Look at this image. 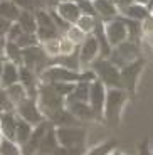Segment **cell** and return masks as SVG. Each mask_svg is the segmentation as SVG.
Wrapping results in <instances>:
<instances>
[{
    "mask_svg": "<svg viewBox=\"0 0 153 155\" xmlns=\"http://www.w3.org/2000/svg\"><path fill=\"white\" fill-rule=\"evenodd\" d=\"M130 94L123 88H113L108 89V98H106V106H104V123L109 128H118L121 123L123 110L126 106Z\"/></svg>",
    "mask_w": 153,
    "mask_h": 155,
    "instance_id": "6da1fadb",
    "label": "cell"
},
{
    "mask_svg": "<svg viewBox=\"0 0 153 155\" xmlns=\"http://www.w3.org/2000/svg\"><path fill=\"white\" fill-rule=\"evenodd\" d=\"M37 103L41 111L44 113L47 120H52L54 116L57 115L59 111L66 108V98L54 89L52 84H46V83H41L39 84V93H37Z\"/></svg>",
    "mask_w": 153,
    "mask_h": 155,
    "instance_id": "7a4b0ae2",
    "label": "cell"
},
{
    "mask_svg": "<svg viewBox=\"0 0 153 155\" xmlns=\"http://www.w3.org/2000/svg\"><path fill=\"white\" fill-rule=\"evenodd\" d=\"M89 69L94 71L98 81H101L108 89L113 88H123V81H121V69H119L116 64L109 61V59L99 58L96 59L91 64Z\"/></svg>",
    "mask_w": 153,
    "mask_h": 155,
    "instance_id": "3957f363",
    "label": "cell"
},
{
    "mask_svg": "<svg viewBox=\"0 0 153 155\" xmlns=\"http://www.w3.org/2000/svg\"><path fill=\"white\" fill-rule=\"evenodd\" d=\"M57 140L61 147L67 150H79V152H88L86 150V140H88V130L84 127H56Z\"/></svg>",
    "mask_w": 153,
    "mask_h": 155,
    "instance_id": "277c9868",
    "label": "cell"
},
{
    "mask_svg": "<svg viewBox=\"0 0 153 155\" xmlns=\"http://www.w3.org/2000/svg\"><path fill=\"white\" fill-rule=\"evenodd\" d=\"M140 58H143V56H142V51H140L138 42L126 41V42H123V44H119V46L113 47V52H111V56H109V61L113 62V64H116L119 69H123L125 66L135 62Z\"/></svg>",
    "mask_w": 153,
    "mask_h": 155,
    "instance_id": "5b68a950",
    "label": "cell"
},
{
    "mask_svg": "<svg viewBox=\"0 0 153 155\" xmlns=\"http://www.w3.org/2000/svg\"><path fill=\"white\" fill-rule=\"evenodd\" d=\"M35 17H37V25H39L37 37H39V41H41V44L47 42L50 39H57L62 35L61 32H59L57 25L54 22L52 14H50L49 10H46V8L37 10L35 12Z\"/></svg>",
    "mask_w": 153,
    "mask_h": 155,
    "instance_id": "8992f818",
    "label": "cell"
},
{
    "mask_svg": "<svg viewBox=\"0 0 153 155\" xmlns=\"http://www.w3.org/2000/svg\"><path fill=\"white\" fill-rule=\"evenodd\" d=\"M146 59L140 58L135 62L128 64L121 69V81H123V89L128 91V94H135L138 88V81H140V76H142L143 69H145Z\"/></svg>",
    "mask_w": 153,
    "mask_h": 155,
    "instance_id": "52a82bcc",
    "label": "cell"
},
{
    "mask_svg": "<svg viewBox=\"0 0 153 155\" xmlns=\"http://www.w3.org/2000/svg\"><path fill=\"white\" fill-rule=\"evenodd\" d=\"M17 116H20L22 120L29 121L31 125L34 127H39V125H42L44 121H49L44 116V113L41 111L39 108V103H37V98H27L24 103H20L17 106Z\"/></svg>",
    "mask_w": 153,
    "mask_h": 155,
    "instance_id": "ba28073f",
    "label": "cell"
},
{
    "mask_svg": "<svg viewBox=\"0 0 153 155\" xmlns=\"http://www.w3.org/2000/svg\"><path fill=\"white\" fill-rule=\"evenodd\" d=\"M106 98H108V88L101 81H93L91 83V94H89V106L93 108L96 116V121L104 120V106H106Z\"/></svg>",
    "mask_w": 153,
    "mask_h": 155,
    "instance_id": "9c48e42d",
    "label": "cell"
},
{
    "mask_svg": "<svg viewBox=\"0 0 153 155\" xmlns=\"http://www.w3.org/2000/svg\"><path fill=\"white\" fill-rule=\"evenodd\" d=\"M104 31H106L108 35V41L113 47L119 46V44L130 41V34H128V27H126V22L121 15L118 19H113V20H108L104 22Z\"/></svg>",
    "mask_w": 153,
    "mask_h": 155,
    "instance_id": "30bf717a",
    "label": "cell"
},
{
    "mask_svg": "<svg viewBox=\"0 0 153 155\" xmlns=\"http://www.w3.org/2000/svg\"><path fill=\"white\" fill-rule=\"evenodd\" d=\"M101 58V49L99 44L96 41L94 34L88 35V39L84 41V44L79 47V62H81V69L86 71L91 68V64L96 59Z\"/></svg>",
    "mask_w": 153,
    "mask_h": 155,
    "instance_id": "8fae6325",
    "label": "cell"
},
{
    "mask_svg": "<svg viewBox=\"0 0 153 155\" xmlns=\"http://www.w3.org/2000/svg\"><path fill=\"white\" fill-rule=\"evenodd\" d=\"M0 83H2V88H10V86L20 83V66L7 61V59H2Z\"/></svg>",
    "mask_w": 153,
    "mask_h": 155,
    "instance_id": "7c38bea8",
    "label": "cell"
},
{
    "mask_svg": "<svg viewBox=\"0 0 153 155\" xmlns=\"http://www.w3.org/2000/svg\"><path fill=\"white\" fill-rule=\"evenodd\" d=\"M0 42H2V59H7L17 66H24V49H20L19 44L10 42L5 37H0Z\"/></svg>",
    "mask_w": 153,
    "mask_h": 155,
    "instance_id": "4fadbf2b",
    "label": "cell"
},
{
    "mask_svg": "<svg viewBox=\"0 0 153 155\" xmlns=\"http://www.w3.org/2000/svg\"><path fill=\"white\" fill-rule=\"evenodd\" d=\"M66 108L71 111V115L79 121H96V116L89 103L83 101H67L66 100Z\"/></svg>",
    "mask_w": 153,
    "mask_h": 155,
    "instance_id": "5bb4252c",
    "label": "cell"
},
{
    "mask_svg": "<svg viewBox=\"0 0 153 155\" xmlns=\"http://www.w3.org/2000/svg\"><path fill=\"white\" fill-rule=\"evenodd\" d=\"M93 4H94L98 19L103 20V22L118 19V17L121 15L119 8L116 7V4L115 2H111V0H93Z\"/></svg>",
    "mask_w": 153,
    "mask_h": 155,
    "instance_id": "9a60e30c",
    "label": "cell"
},
{
    "mask_svg": "<svg viewBox=\"0 0 153 155\" xmlns=\"http://www.w3.org/2000/svg\"><path fill=\"white\" fill-rule=\"evenodd\" d=\"M52 10H56L59 15H61L67 24H71V25H76L77 20L81 19V15H83L77 2H59L57 7L52 8Z\"/></svg>",
    "mask_w": 153,
    "mask_h": 155,
    "instance_id": "2e32d148",
    "label": "cell"
},
{
    "mask_svg": "<svg viewBox=\"0 0 153 155\" xmlns=\"http://www.w3.org/2000/svg\"><path fill=\"white\" fill-rule=\"evenodd\" d=\"M17 121H19V116H17V113H2V116H0L2 137H5V138H10V140H15Z\"/></svg>",
    "mask_w": 153,
    "mask_h": 155,
    "instance_id": "e0dca14e",
    "label": "cell"
},
{
    "mask_svg": "<svg viewBox=\"0 0 153 155\" xmlns=\"http://www.w3.org/2000/svg\"><path fill=\"white\" fill-rule=\"evenodd\" d=\"M121 15L125 19H130V20H136V22H143L146 17L150 15V7L146 5H140V4H131L128 8L121 12Z\"/></svg>",
    "mask_w": 153,
    "mask_h": 155,
    "instance_id": "ac0fdd59",
    "label": "cell"
},
{
    "mask_svg": "<svg viewBox=\"0 0 153 155\" xmlns=\"http://www.w3.org/2000/svg\"><path fill=\"white\" fill-rule=\"evenodd\" d=\"M22 14V8L14 2V0H7V2H0V19H7L10 22H17Z\"/></svg>",
    "mask_w": 153,
    "mask_h": 155,
    "instance_id": "d6986e66",
    "label": "cell"
},
{
    "mask_svg": "<svg viewBox=\"0 0 153 155\" xmlns=\"http://www.w3.org/2000/svg\"><path fill=\"white\" fill-rule=\"evenodd\" d=\"M35 127L34 125H31L29 121L22 120L19 116V121H17V132H15V142L22 147V145H25L29 140H31L32 133H34Z\"/></svg>",
    "mask_w": 153,
    "mask_h": 155,
    "instance_id": "ffe728a7",
    "label": "cell"
},
{
    "mask_svg": "<svg viewBox=\"0 0 153 155\" xmlns=\"http://www.w3.org/2000/svg\"><path fill=\"white\" fill-rule=\"evenodd\" d=\"M17 22L20 24V27L25 34H37V17H35V12H29V10H22L19 20Z\"/></svg>",
    "mask_w": 153,
    "mask_h": 155,
    "instance_id": "44dd1931",
    "label": "cell"
},
{
    "mask_svg": "<svg viewBox=\"0 0 153 155\" xmlns=\"http://www.w3.org/2000/svg\"><path fill=\"white\" fill-rule=\"evenodd\" d=\"M2 89H5V91H7L8 98H10V101L15 105V108L20 105V103H24L27 98H31V96H29L27 88L22 84V83H17V84L10 86V88H2Z\"/></svg>",
    "mask_w": 153,
    "mask_h": 155,
    "instance_id": "7402d4cb",
    "label": "cell"
},
{
    "mask_svg": "<svg viewBox=\"0 0 153 155\" xmlns=\"http://www.w3.org/2000/svg\"><path fill=\"white\" fill-rule=\"evenodd\" d=\"M89 94H91V83L81 81L76 83V88L71 93V96H67V101H83V103H89Z\"/></svg>",
    "mask_w": 153,
    "mask_h": 155,
    "instance_id": "603a6c76",
    "label": "cell"
},
{
    "mask_svg": "<svg viewBox=\"0 0 153 155\" xmlns=\"http://www.w3.org/2000/svg\"><path fill=\"white\" fill-rule=\"evenodd\" d=\"M50 123H52L54 127H76V125L79 123V120H76L67 108H64L62 111H59L57 115L50 120Z\"/></svg>",
    "mask_w": 153,
    "mask_h": 155,
    "instance_id": "cb8c5ba5",
    "label": "cell"
},
{
    "mask_svg": "<svg viewBox=\"0 0 153 155\" xmlns=\"http://www.w3.org/2000/svg\"><path fill=\"white\" fill-rule=\"evenodd\" d=\"M0 155H24V153H22V147L17 143L15 140L2 137V142H0Z\"/></svg>",
    "mask_w": 153,
    "mask_h": 155,
    "instance_id": "d4e9b609",
    "label": "cell"
},
{
    "mask_svg": "<svg viewBox=\"0 0 153 155\" xmlns=\"http://www.w3.org/2000/svg\"><path fill=\"white\" fill-rule=\"evenodd\" d=\"M98 22H99V19L98 17H93V15H81V19L77 20V27L81 29V31L84 32V34L91 35L94 34L96 27H98Z\"/></svg>",
    "mask_w": 153,
    "mask_h": 155,
    "instance_id": "484cf974",
    "label": "cell"
},
{
    "mask_svg": "<svg viewBox=\"0 0 153 155\" xmlns=\"http://www.w3.org/2000/svg\"><path fill=\"white\" fill-rule=\"evenodd\" d=\"M59 39H50V41H47V42L41 44L44 49V52H46V56L50 59V61H56V59L61 58V47H59Z\"/></svg>",
    "mask_w": 153,
    "mask_h": 155,
    "instance_id": "4316f807",
    "label": "cell"
},
{
    "mask_svg": "<svg viewBox=\"0 0 153 155\" xmlns=\"http://www.w3.org/2000/svg\"><path fill=\"white\" fill-rule=\"evenodd\" d=\"M59 47H61V58H69V56H74L79 52V47L69 37H66V35H61V39H59Z\"/></svg>",
    "mask_w": 153,
    "mask_h": 155,
    "instance_id": "83f0119b",
    "label": "cell"
},
{
    "mask_svg": "<svg viewBox=\"0 0 153 155\" xmlns=\"http://www.w3.org/2000/svg\"><path fill=\"white\" fill-rule=\"evenodd\" d=\"M66 37H69L71 41H73L74 44H76L77 47H81L83 44H84V41L88 39V34H84V32L81 31L77 25H71V27L67 29V32H66Z\"/></svg>",
    "mask_w": 153,
    "mask_h": 155,
    "instance_id": "f1b7e54d",
    "label": "cell"
},
{
    "mask_svg": "<svg viewBox=\"0 0 153 155\" xmlns=\"http://www.w3.org/2000/svg\"><path fill=\"white\" fill-rule=\"evenodd\" d=\"M115 148H116L115 140H106V142H103V143L93 147L91 150H88L84 155H108L111 150H115Z\"/></svg>",
    "mask_w": 153,
    "mask_h": 155,
    "instance_id": "f546056e",
    "label": "cell"
},
{
    "mask_svg": "<svg viewBox=\"0 0 153 155\" xmlns=\"http://www.w3.org/2000/svg\"><path fill=\"white\" fill-rule=\"evenodd\" d=\"M17 44L20 46V49H31V47H35V46H41V41H39L37 34H25L24 32L22 37L17 41Z\"/></svg>",
    "mask_w": 153,
    "mask_h": 155,
    "instance_id": "4dcf8cb0",
    "label": "cell"
},
{
    "mask_svg": "<svg viewBox=\"0 0 153 155\" xmlns=\"http://www.w3.org/2000/svg\"><path fill=\"white\" fill-rule=\"evenodd\" d=\"M52 86L61 96H64L66 100H67V96H71V93H73L74 88H76V83H54Z\"/></svg>",
    "mask_w": 153,
    "mask_h": 155,
    "instance_id": "1f68e13d",
    "label": "cell"
},
{
    "mask_svg": "<svg viewBox=\"0 0 153 155\" xmlns=\"http://www.w3.org/2000/svg\"><path fill=\"white\" fill-rule=\"evenodd\" d=\"M0 98H2V103H0L2 113H15L17 111L15 105L10 101V98H8V94H7V91H5V89H2V91H0Z\"/></svg>",
    "mask_w": 153,
    "mask_h": 155,
    "instance_id": "d6a6232c",
    "label": "cell"
},
{
    "mask_svg": "<svg viewBox=\"0 0 153 155\" xmlns=\"http://www.w3.org/2000/svg\"><path fill=\"white\" fill-rule=\"evenodd\" d=\"M81 8V14L83 15H93V17H98L96 15V8H94V4H93V0H79L77 2Z\"/></svg>",
    "mask_w": 153,
    "mask_h": 155,
    "instance_id": "836d02e7",
    "label": "cell"
},
{
    "mask_svg": "<svg viewBox=\"0 0 153 155\" xmlns=\"http://www.w3.org/2000/svg\"><path fill=\"white\" fill-rule=\"evenodd\" d=\"M22 34H24V31H22V27H20V24L19 22H14L5 39H7V41H10V42H17V41L22 37Z\"/></svg>",
    "mask_w": 153,
    "mask_h": 155,
    "instance_id": "e575fe53",
    "label": "cell"
},
{
    "mask_svg": "<svg viewBox=\"0 0 153 155\" xmlns=\"http://www.w3.org/2000/svg\"><path fill=\"white\" fill-rule=\"evenodd\" d=\"M151 35H153V17L148 15L142 22V37L146 39V37H151ZM143 39H142V41H143Z\"/></svg>",
    "mask_w": 153,
    "mask_h": 155,
    "instance_id": "d590c367",
    "label": "cell"
},
{
    "mask_svg": "<svg viewBox=\"0 0 153 155\" xmlns=\"http://www.w3.org/2000/svg\"><path fill=\"white\" fill-rule=\"evenodd\" d=\"M12 24L14 22H10V20H7V19H0V37H7Z\"/></svg>",
    "mask_w": 153,
    "mask_h": 155,
    "instance_id": "8d00e7d4",
    "label": "cell"
},
{
    "mask_svg": "<svg viewBox=\"0 0 153 155\" xmlns=\"http://www.w3.org/2000/svg\"><path fill=\"white\" fill-rule=\"evenodd\" d=\"M116 7L119 8V12H123L125 8H128L131 4H135V0H115Z\"/></svg>",
    "mask_w": 153,
    "mask_h": 155,
    "instance_id": "74e56055",
    "label": "cell"
},
{
    "mask_svg": "<svg viewBox=\"0 0 153 155\" xmlns=\"http://www.w3.org/2000/svg\"><path fill=\"white\" fill-rule=\"evenodd\" d=\"M140 155H153V152L150 150V147H148V142H143L142 145H140Z\"/></svg>",
    "mask_w": 153,
    "mask_h": 155,
    "instance_id": "f35d334b",
    "label": "cell"
},
{
    "mask_svg": "<svg viewBox=\"0 0 153 155\" xmlns=\"http://www.w3.org/2000/svg\"><path fill=\"white\" fill-rule=\"evenodd\" d=\"M142 44H145V46H148L150 49L153 51V35H151V37H146V39H143V41H142Z\"/></svg>",
    "mask_w": 153,
    "mask_h": 155,
    "instance_id": "ab89813d",
    "label": "cell"
},
{
    "mask_svg": "<svg viewBox=\"0 0 153 155\" xmlns=\"http://www.w3.org/2000/svg\"><path fill=\"white\" fill-rule=\"evenodd\" d=\"M135 4H140V5H146V7H150L151 0H135Z\"/></svg>",
    "mask_w": 153,
    "mask_h": 155,
    "instance_id": "60d3db41",
    "label": "cell"
},
{
    "mask_svg": "<svg viewBox=\"0 0 153 155\" xmlns=\"http://www.w3.org/2000/svg\"><path fill=\"white\" fill-rule=\"evenodd\" d=\"M108 155H126V153H125V152H121V150H118V148H115V150H111Z\"/></svg>",
    "mask_w": 153,
    "mask_h": 155,
    "instance_id": "b9f144b4",
    "label": "cell"
},
{
    "mask_svg": "<svg viewBox=\"0 0 153 155\" xmlns=\"http://www.w3.org/2000/svg\"><path fill=\"white\" fill-rule=\"evenodd\" d=\"M59 2H79V0H59Z\"/></svg>",
    "mask_w": 153,
    "mask_h": 155,
    "instance_id": "7bdbcfd3",
    "label": "cell"
},
{
    "mask_svg": "<svg viewBox=\"0 0 153 155\" xmlns=\"http://www.w3.org/2000/svg\"><path fill=\"white\" fill-rule=\"evenodd\" d=\"M150 15L153 17V5H150Z\"/></svg>",
    "mask_w": 153,
    "mask_h": 155,
    "instance_id": "ee69618b",
    "label": "cell"
},
{
    "mask_svg": "<svg viewBox=\"0 0 153 155\" xmlns=\"http://www.w3.org/2000/svg\"><path fill=\"white\" fill-rule=\"evenodd\" d=\"M35 2H41V4H44V5H46V7H47V4H46V0H35Z\"/></svg>",
    "mask_w": 153,
    "mask_h": 155,
    "instance_id": "f6af8a7d",
    "label": "cell"
},
{
    "mask_svg": "<svg viewBox=\"0 0 153 155\" xmlns=\"http://www.w3.org/2000/svg\"><path fill=\"white\" fill-rule=\"evenodd\" d=\"M111 2H115V0H111Z\"/></svg>",
    "mask_w": 153,
    "mask_h": 155,
    "instance_id": "bcb514c9",
    "label": "cell"
}]
</instances>
